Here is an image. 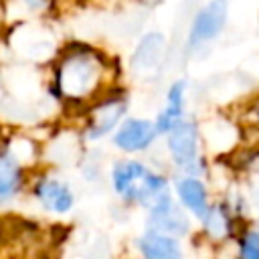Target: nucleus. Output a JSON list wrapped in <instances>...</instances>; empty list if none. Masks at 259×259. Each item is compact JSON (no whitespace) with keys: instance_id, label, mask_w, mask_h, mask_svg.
Here are the masks:
<instances>
[{"instance_id":"f257e3e1","label":"nucleus","mask_w":259,"mask_h":259,"mask_svg":"<svg viewBox=\"0 0 259 259\" xmlns=\"http://www.w3.org/2000/svg\"><path fill=\"white\" fill-rule=\"evenodd\" d=\"M105 65L93 51H75L59 65V89L65 97L83 99L103 81Z\"/></svg>"},{"instance_id":"f03ea898","label":"nucleus","mask_w":259,"mask_h":259,"mask_svg":"<svg viewBox=\"0 0 259 259\" xmlns=\"http://www.w3.org/2000/svg\"><path fill=\"white\" fill-rule=\"evenodd\" d=\"M227 20V2L225 0H212L206 4L194 18L190 28V45H200L219 34Z\"/></svg>"},{"instance_id":"7ed1b4c3","label":"nucleus","mask_w":259,"mask_h":259,"mask_svg":"<svg viewBox=\"0 0 259 259\" xmlns=\"http://www.w3.org/2000/svg\"><path fill=\"white\" fill-rule=\"evenodd\" d=\"M168 148L178 166L192 168L196 162V127H194V123H176L170 130Z\"/></svg>"},{"instance_id":"20e7f679","label":"nucleus","mask_w":259,"mask_h":259,"mask_svg":"<svg viewBox=\"0 0 259 259\" xmlns=\"http://www.w3.org/2000/svg\"><path fill=\"white\" fill-rule=\"evenodd\" d=\"M154 125L144 119H130L121 125V130L115 134V144L125 152L144 150L154 140Z\"/></svg>"},{"instance_id":"39448f33","label":"nucleus","mask_w":259,"mask_h":259,"mask_svg":"<svg viewBox=\"0 0 259 259\" xmlns=\"http://www.w3.org/2000/svg\"><path fill=\"white\" fill-rule=\"evenodd\" d=\"M121 113H123V101L113 99V101H107V103L99 105V107L91 113L89 136H91V138H99V136H103L105 132H109V130L117 123V119H119Z\"/></svg>"},{"instance_id":"423d86ee","label":"nucleus","mask_w":259,"mask_h":259,"mask_svg":"<svg viewBox=\"0 0 259 259\" xmlns=\"http://www.w3.org/2000/svg\"><path fill=\"white\" fill-rule=\"evenodd\" d=\"M36 194L47 208L57 210V212H65L73 204V194L69 192V188L55 180H45L42 184H38Z\"/></svg>"},{"instance_id":"0eeeda50","label":"nucleus","mask_w":259,"mask_h":259,"mask_svg":"<svg viewBox=\"0 0 259 259\" xmlns=\"http://www.w3.org/2000/svg\"><path fill=\"white\" fill-rule=\"evenodd\" d=\"M140 249L150 259H176V257H180V249L170 237H162V235H154V233L140 239Z\"/></svg>"},{"instance_id":"6e6552de","label":"nucleus","mask_w":259,"mask_h":259,"mask_svg":"<svg viewBox=\"0 0 259 259\" xmlns=\"http://www.w3.org/2000/svg\"><path fill=\"white\" fill-rule=\"evenodd\" d=\"M154 223L158 225V229L172 233H182L188 227V223L182 219V214L172 206V202L166 196H162L154 204Z\"/></svg>"},{"instance_id":"1a4fd4ad","label":"nucleus","mask_w":259,"mask_h":259,"mask_svg":"<svg viewBox=\"0 0 259 259\" xmlns=\"http://www.w3.org/2000/svg\"><path fill=\"white\" fill-rule=\"evenodd\" d=\"M182 103H184V83L178 81L168 91V105H166L164 113L158 119V130L160 132H170L178 123L180 113H182Z\"/></svg>"},{"instance_id":"9d476101","label":"nucleus","mask_w":259,"mask_h":259,"mask_svg":"<svg viewBox=\"0 0 259 259\" xmlns=\"http://www.w3.org/2000/svg\"><path fill=\"white\" fill-rule=\"evenodd\" d=\"M178 194L182 198V202L194 210L198 217H206V194H204V186L194 180V178H184L178 184Z\"/></svg>"},{"instance_id":"9b49d317","label":"nucleus","mask_w":259,"mask_h":259,"mask_svg":"<svg viewBox=\"0 0 259 259\" xmlns=\"http://www.w3.org/2000/svg\"><path fill=\"white\" fill-rule=\"evenodd\" d=\"M20 184V166L10 154H0V196L16 190Z\"/></svg>"},{"instance_id":"f8f14e48","label":"nucleus","mask_w":259,"mask_h":259,"mask_svg":"<svg viewBox=\"0 0 259 259\" xmlns=\"http://www.w3.org/2000/svg\"><path fill=\"white\" fill-rule=\"evenodd\" d=\"M206 227H208V231H210L214 237L225 235V231H227V219H225V214H223L219 208L206 212Z\"/></svg>"},{"instance_id":"ddd939ff","label":"nucleus","mask_w":259,"mask_h":259,"mask_svg":"<svg viewBox=\"0 0 259 259\" xmlns=\"http://www.w3.org/2000/svg\"><path fill=\"white\" fill-rule=\"evenodd\" d=\"M241 253H243V257L259 259V235L257 233L245 235V239L241 241Z\"/></svg>"},{"instance_id":"4468645a","label":"nucleus","mask_w":259,"mask_h":259,"mask_svg":"<svg viewBox=\"0 0 259 259\" xmlns=\"http://www.w3.org/2000/svg\"><path fill=\"white\" fill-rule=\"evenodd\" d=\"M24 2H26L30 8H38V6H42L47 0H24Z\"/></svg>"},{"instance_id":"2eb2a0df","label":"nucleus","mask_w":259,"mask_h":259,"mask_svg":"<svg viewBox=\"0 0 259 259\" xmlns=\"http://www.w3.org/2000/svg\"><path fill=\"white\" fill-rule=\"evenodd\" d=\"M0 24H2V2H0Z\"/></svg>"}]
</instances>
